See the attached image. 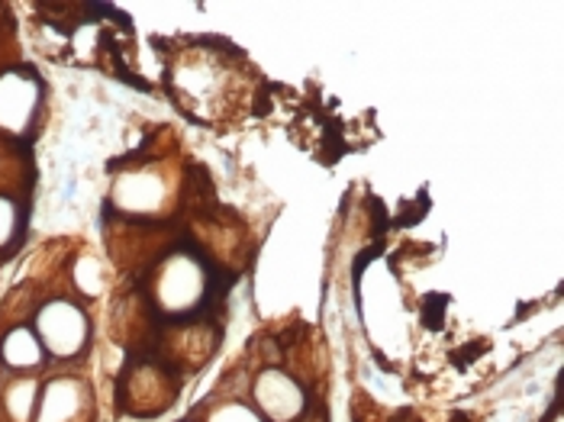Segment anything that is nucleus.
<instances>
[{"instance_id":"nucleus-1","label":"nucleus","mask_w":564,"mask_h":422,"mask_svg":"<svg viewBox=\"0 0 564 422\" xmlns=\"http://www.w3.org/2000/svg\"><path fill=\"white\" fill-rule=\"evenodd\" d=\"M145 296L162 323H191L214 296V268L194 246H174L149 268Z\"/></svg>"},{"instance_id":"nucleus-2","label":"nucleus","mask_w":564,"mask_h":422,"mask_svg":"<svg viewBox=\"0 0 564 422\" xmlns=\"http://www.w3.org/2000/svg\"><path fill=\"white\" fill-rule=\"evenodd\" d=\"M33 333L40 336L45 358L72 361V358H78V355L87 351L90 336H94V326L87 320L85 306H78L68 296H52V300H45L43 306L36 310Z\"/></svg>"},{"instance_id":"nucleus-3","label":"nucleus","mask_w":564,"mask_h":422,"mask_svg":"<svg viewBox=\"0 0 564 422\" xmlns=\"http://www.w3.org/2000/svg\"><path fill=\"white\" fill-rule=\"evenodd\" d=\"M43 97V82L33 68L0 72V132L26 139L40 123Z\"/></svg>"},{"instance_id":"nucleus-4","label":"nucleus","mask_w":564,"mask_h":422,"mask_svg":"<svg viewBox=\"0 0 564 422\" xmlns=\"http://www.w3.org/2000/svg\"><path fill=\"white\" fill-rule=\"evenodd\" d=\"M252 400L259 407V416L268 422H294L306 410V390L281 368H264L256 375Z\"/></svg>"},{"instance_id":"nucleus-5","label":"nucleus","mask_w":564,"mask_h":422,"mask_svg":"<svg viewBox=\"0 0 564 422\" xmlns=\"http://www.w3.org/2000/svg\"><path fill=\"white\" fill-rule=\"evenodd\" d=\"M87 390L85 383L75 378H55L45 383L43 397H40V410H36V422H75L82 413Z\"/></svg>"},{"instance_id":"nucleus-6","label":"nucleus","mask_w":564,"mask_h":422,"mask_svg":"<svg viewBox=\"0 0 564 422\" xmlns=\"http://www.w3.org/2000/svg\"><path fill=\"white\" fill-rule=\"evenodd\" d=\"M113 201L123 207V213H130V216L155 213L162 207V201H165V187H162V181L152 171H132V174H127L117 184Z\"/></svg>"},{"instance_id":"nucleus-7","label":"nucleus","mask_w":564,"mask_h":422,"mask_svg":"<svg viewBox=\"0 0 564 422\" xmlns=\"http://www.w3.org/2000/svg\"><path fill=\"white\" fill-rule=\"evenodd\" d=\"M0 361H3V368H10V371H17V375H26V371L40 368L45 361L40 336H36L30 326H13V329H7L3 338H0Z\"/></svg>"},{"instance_id":"nucleus-8","label":"nucleus","mask_w":564,"mask_h":422,"mask_svg":"<svg viewBox=\"0 0 564 422\" xmlns=\"http://www.w3.org/2000/svg\"><path fill=\"white\" fill-rule=\"evenodd\" d=\"M23 229H26V216L20 210V204L13 197L0 194V258H10L20 249Z\"/></svg>"},{"instance_id":"nucleus-9","label":"nucleus","mask_w":564,"mask_h":422,"mask_svg":"<svg viewBox=\"0 0 564 422\" xmlns=\"http://www.w3.org/2000/svg\"><path fill=\"white\" fill-rule=\"evenodd\" d=\"M40 403V387L33 380H17L7 397H3V407L7 413L13 416V422H30L33 420V407Z\"/></svg>"},{"instance_id":"nucleus-10","label":"nucleus","mask_w":564,"mask_h":422,"mask_svg":"<svg viewBox=\"0 0 564 422\" xmlns=\"http://www.w3.org/2000/svg\"><path fill=\"white\" fill-rule=\"evenodd\" d=\"M210 422H261V416L256 410H249V407H242V403H229V407H223L217 410Z\"/></svg>"},{"instance_id":"nucleus-11","label":"nucleus","mask_w":564,"mask_h":422,"mask_svg":"<svg viewBox=\"0 0 564 422\" xmlns=\"http://www.w3.org/2000/svg\"><path fill=\"white\" fill-rule=\"evenodd\" d=\"M549 422H562V416H558V410L552 413V420H549Z\"/></svg>"}]
</instances>
